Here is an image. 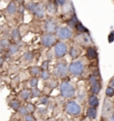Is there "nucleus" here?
<instances>
[{
  "label": "nucleus",
  "mask_w": 114,
  "mask_h": 121,
  "mask_svg": "<svg viewBox=\"0 0 114 121\" xmlns=\"http://www.w3.org/2000/svg\"><path fill=\"white\" fill-rule=\"evenodd\" d=\"M86 70V65L83 59L78 58L73 60L69 65V73L74 77H80L83 75Z\"/></svg>",
  "instance_id": "7ed1b4c3"
},
{
  "label": "nucleus",
  "mask_w": 114,
  "mask_h": 121,
  "mask_svg": "<svg viewBox=\"0 0 114 121\" xmlns=\"http://www.w3.org/2000/svg\"><path fill=\"white\" fill-rule=\"evenodd\" d=\"M68 46L64 41H58L54 46V56L57 59H62L68 54Z\"/></svg>",
  "instance_id": "6e6552de"
},
{
  "label": "nucleus",
  "mask_w": 114,
  "mask_h": 121,
  "mask_svg": "<svg viewBox=\"0 0 114 121\" xmlns=\"http://www.w3.org/2000/svg\"><path fill=\"white\" fill-rule=\"evenodd\" d=\"M25 107H26V108H27V110H28V112L30 113V114H32V113H34L35 111H36V109H37L36 106H35V104L31 103V102L27 103Z\"/></svg>",
  "instance_id": "7c9ffc66"
},
{
  "label": "nucleus",
  "mask_w": 114,
  "mask_h": 121,
  "mask_svg": "<svg viewBox=\"0 0 114 121\" xmlns=\"http://www.w3.org/2000/svg\"><path fill=\"white\" fill-rule=\"evenodd\" d=\"M47 112V108H44V107H41V108H38V113H43Z\"/></svg>",
  "instance_id": "79ce46f5"
},
{
  "label": "nucleus",
  "mask_w": 114,
  "mask_h": 121,
  "mask_svg": "<svg viewBox=\"0 0 114 121\" xmlns=\"http://www.w3.org/2000/svg\"><path fill=\"white\" fill-rule=\"evenodd\" d=\"M99 82V80H98V76L97 75H95V74H91V75H89L88 77V82L90 85H92V84H94V83H96V82Z\"/></svg>",
  "instance_id": "473e14b6"
},
{
  "label": "nucleus",
  "mask_w": 114,
  "mask_h": 121,
  "mask_svg": "<svg viewBox=\"0 0 114 121\" xmlns=\"http://www.w3.org/2000/svg\"><path fill=\"white\" fill-rule=\"evenodd\" d=\"M21 102L19 101V99H12L10 102H9V107L12 108V109H13V110H15V111H18V109L20 108V107H21Z\"/></svg>",
  "instance_id": "5701e85b"
},
{
  "label": "nucleus",
  "mask_w": 114,
  "mask_h": 121,
  "mask_svg": "<svg viewBox=\"0 0 114 121\" xmlns=\"http://www.w3.org/2000/svg\"><path fill=\"white\" fill-rule=\"evenodd\" d=\"M42 96V91L39 90L38 87L37 88H32L30 90V99H34V98H39Z\"/></svg>",
  "instance_id": "b1692460"
},
{
  "label": "nucleus",
  "mask_w": 114,
  "mask_h": 121,
  "mask_svg": "<svg viewBox=\"0 0 114 121\" xmlns=\"http://www.w3.org/2000/svg\"><path fill=\"white\" fill-rule=\"evenodd\" d=\"M29 84H30V88H37L38 85V77H31L29 81Z\"/></svg>",
  "instance_id": "c85d7f7f"
},
{
  "label": "nucleus",
  "mask_w": 114,
  "mask_h": 121,
  "mask_svg": "<svg viewBox=\"0 0 114 121\" xmlns=\"http://www.w3.org/2000/svg\"><path fill=\"white\" fill-rule=\"evenodd\" d=\"M11 37H12V39H13L14 40H16V41L21 40V35L20 29H19V28H17V27L13 28L12 30H11Z\"/></svg>",
  "instance_id": "6ab92c4d"
},
{
  "label": "nucleus",
  "mask_w": 114,
  "mask_h": 121,
  "mask_svg": "<svg viewBox=\"0 0 114 121\" xmlns=\"http://www.w3.org/2000/svg\"><path fill=\"white\" fill-rule=\"evenodd\" d=\"M69 73V67L68 64L65 60H61L55 64L54 70H53V75L58 79H64L67 77Z\"/></svg>",
  "instance_id": "20e7f679"
},
{
  "label": "nucleus",
  "mask_w": 114,
  "mask_h": 121,
  "mask_svg": "<svg viewBox=\"0 0 114 121\" xmlns=\"http://www.w3.org/2000/svg\"><path fill=\"white\" fill-rule=\"evenodd\" d=\"M25 9L38 19H43L46 17V13H47L46 5L42 3L28 1L25 4Z\"/></svg>",
  "instance_id": "f257e3e1"
},
{
  "label": "nucleus",
  "mask_w": 114,
  "mask_h": 121,
  "mask_svg": "<svg viewBox=\"0 0 114 121\" xmlns=\"http://www.w3.org/2000/svg\"><path fill=\"white\" fill-rule=\"evenodd\" d=\"M38 103L41 104V105H47L49 103V97L47 95H43L41 97H39Z\"/></svg>",
  "instance_id": "2f4dec72"
},
{
  "label": "nucleus",
  "mask_w": 114,
  "mask_h": 121,
  "mask_svg": "<svg viewBox=\"0 0 114 121\" xmlns=\"http://www.w3.org/2000/svg\"><path fill=\"white\" fill-rule=\"evenodd\" d=\"M24 121H37V119H36V117H34L32 114L29 113L27 116L24 117Z\"/></svg>",
  "instance_id": "4c0bfd02"
},
{
  "label": "nucleus",
  "mask_w": 114,
  "mask_h": 121,
  "mask_svg": "<svg viewBox=\"0 0 114 121\" xmlns=\"http://www.w3.org/2000/svg\"><path fill=\"white\" fill-rule=\"evenodd\" d=\"M102 90V84L100 82H96L94 84H92L90 85V91L92 94H94V95H97L98 93H100V91Z\"/></svg>",
  "instance_id": "aec40b11"
},
{
  "label": "nucleus",
  "mask_w": 114,
  "mask_h": 121,
  "mask_svg": "<svg viewBox=\"0 0 114 121\" xmlns=\"http://www.w3.org/2000/svg\"><path fill=\"white\" fill-rule=\"evenodd\" d=\"M19 49H20V47H19V45L17 43H11L10 46H9V48H7L8 54L10 56H13V55L17 54L18 51H19Z\"/></svg>",
  "instance_id": "412c9836"
},
{
  "label": "nucleus",
  "mask_w": 114,
  "mask_h": 121,
  "mask_svg": "<svg viewBox=\"0 0 114 121\" xmlns=\"http://www.w3.org/2000/svg\"><path fill=\"white\" fill-rule=\"evenodd\" d=\"M4 1H9V2H12V1H14V0H4Z\"/></svg>",
  "instance_id": "09e8293b"
},
{
  "label": "nucleus",
  "mask_w": 114,
  "mask_h": 121,
  "mask_svg": "<svg viewBox=\"0 0 114 121\" xmlns=\"http://www.w3.org/2000/svg\"><path fill=\"white\" fill-rule=\"evenodd\" d=\"M55 35L59 41H65V40H70L73 38V30L68 25L58 26L57 30L55 31Z\"/></svg>",
  "instance_id": "39448f33"
},
{
  "label": "nucleus",
  "mask_w": 114,
  "mask_h": 121,
  "mask_svg": "<svg viewBox=\"0 0 114 121\" xmlns=\"http://www.w3.org/2000/svg\"><path fill=\"white\" fill-rule=\"evenodd\" d=\"M57 28H58V23H57L55 19H54L51 16L46 19L45 23H44L45 32H47V33H55Z\"/></svg>",
  "instance_id": "9d476101"
},
{
  "label": "nucleus",
  "mask_w": 114,
  "mask_h": 121,
  "mask_svg": "<svg viewBox=\"0 0 114 121\" xmlns=\"http://www.w3.org/2000/svg\"><path fill=\"white\" fill-rule=\"evenodd\" d=\"M18 113L20 114V116H21V117H23L29 114V112H28V110H27V108H26L25 106H21L20 108L18 109Z\"/></svg>",
  "instance_id": "72a5a7b5"
},
{
  "label": "nucleus",
  "mask_w": 114,
  "mask_h": 121,
  "mask_svg": "<svg viewBox=\"0 0 114 121\" xmlns=\"http://www.w3.org/2000/svg\"><path fill=\"white\" fill-rule=\"evenodd\" d=\"M10 44L11 43H10L8 39H6V38L0 39V46L4 48V49H7L9 48V46H10Z\"/></svg>",
  "instance_id": "cd10ccee"
},
{
  "label": "nucleus",
  "mask_w": 114,
  "mask_h": 121,
  "mask_svg": "<svg viewBox=\"0 0 114 121\" xmlns=\"http://www.w3.org/2000/svg\"><path fill=\"white\" fill-rule=\"evenodd\" d=\"M20 97H21V99L22 100H27V99H30V90H29V89H23L20 92Z\"/></svg>",
  "instance_id": "a878e982"
},
{
  "label": "nucleus",
  "mask_w": 114,
  "mask_h": 121,
  "mask_svg": "<svg viewBox=\"0 0 114 121\" xmlns=\"http://www.w3.org/2000/svg\"><path fill=\"white\" fill-rule=\"evenodd\" d=\"M58 41L59 40H58V39H57V37H56V35L55 33L44 32L40 36V43L42 44V46H44L45 48H52Z\"/></svg>",
  "instance_id": "0eeeda50"
},
{
  "label": "nucleus",
  "mask_w": 114,
  "mask_h": 121,
  "mask_svg": "<svg viewBox=\"0 0 114 121\" xmlns=\"http://www.w3.org/2000/svg\"><path fill=\"white\" fill-rule=\"evenodd\" d=\"M51 121H56V120H55V119H54V120H51Z\"/></svg>",
  "instance_id": "8fccbe9b"
},
{
  "label": "nucleus",
  "mask_w": 114,
  "mask_h": 121,
  "mask_svg": "<svg viewBox=\"0 0 114 121\" xmlns=\"http://www.w3.org/2000/svg\"><path fill=\"white\" fill-rule=\"evenodd\" d=\"M86 56L88 60H94L97 57V50L96 48L91 46V47H88L86 48Z\"/></svg>",
  "instance_id": "2eb2a0df"
},
{
  "label": "nucleus",
  "mask_w": 114,
  "mask_h": 121,
  "mask_svg": "<svg viewBox=\"0 0 114 121\" xmlns=\"http://www.w3.org/2000/svg\"><path fill=\"white\" fill-rule=\"evenodd\" d=\"M81 53H82V50H81L80 46H79L78 44L77 45H74V46H71L70 49H69V54H70V56L71 57L72 59H78L79 56H80Z\"/></svg>",
  "instance_id": "f8f14e48"
},
{
  "label": "nucleus",
  "mask_w": 114,
  "mask_h": 121,
  "mask_svg": "<svg viewBox=\"0 0 114 121\" xmlns=\"http://www.w3.org/2000/svg\"><path fill=\"white\" fill-rule=\"evenodd\" d=\"M106 121H114V112L110 115V117H108L106 118Z\"/></svg>",
  "instance_id": "37998d69"
},
{
  "label": "nucleus",
  "mask_w": 114,
  "mask_h": 121,
  "mask_svg": "<svg viewBox=\"0 0 114 121\" xmlns=\"http://www.w3.org/2000/svg\"><path fill=\"white\" fill-rule=\"evenodd\" d=\"M61 96L64 99H72L77 94L76 88L70 81L63 80L59 85Z\"/></svg>",
  "instance_id": "f03ea898"
},
{
  "label": "nucleus",
  "mask_w": 114,
  "mask_h": 121,
  "mask_svg": "<svg viewBox=\"0 0 114 121\" xmlns=\"http://www.w3.org/2000/svg\"><path fill=\"white\" fill-rule=\"evenodd\" d=\"M17 12H18V5H17L16 2L15 1L9 2V4H7V6L5 8V13L10 16H13Z\"/></svg>",
  "instance_id": "4468645a"
},
{
  "label": "nucleus",
  "mask_w": 114,
  "mask_h": 121,
  "mask_svg": "<svg viewBox=\"0 0 114 121\" xmlns=\"http://www.w3.org/2000/svg\"><path fill=\"white\" fill-rule=\"evenodd\" d=\"M86 117L90 120L95 119L97 117V108L88 106V108L86 109Z\"/></svg>",
  "instance_id": "f3484780"
},
{
  "label": "nucleus",
  "mask_w": 114,
  "mask_h": 121,
  "mask_svg": "<svg viewBox=\"0 0 114 121\" xmlns=\"http://www.w3.org/2000/svg\"><path fill=\"white\" fill-rule=\"evenodd\" d=\"M79 22V19L77 18L76 13H73L71 16L70 17V19L67 21V25L69 26V27H71V29H73V28H75L76 24Z\"/></svg>",
  "instance_id": "4be33fe9"
},
{
  "label": "nucleus",
  "mask_w": 114,
  "mask_h": 121,
  "mask_svg": "<svg viewBox=\"0 0 114 121\" xmlns=\"http://www.w3.org/2000/svg\"><path fill=\"white\" fill-rule=\"evenodd\" d=\"M81 121H90V119H88V118H85V119H83V120Z\"/></svg>",
  "instance_id": "49530a36"
},
{
  "label": "nucleus",
  "mask_w": 114,
  "mask_h": 121,
  "mask_svg": "<svg viewBox=\"0 0 114 121\" xmlns=\"http://www.w3.org/2000/svg\"><path fill=\"white\" fill-rule=\"evenodd\" d=\"M40 77L44 81H49L51 79L50 72H48V70H47V71H42V73L40 74Z\"/></svg>",
  "instance_id": "c756f323"
},
{
  "label": "nucleus",
  "mask_w": 114,
  "mask_h": 121,
  "mask_svg": "<svg viewBox=\"0 0 114 121\" xmlns=\"http://www.w3.org/2000/svg\"><path fill=\"white\" fill-rule=\"evenodd\" d=\"M40 67H41L42 71H47L48 69V67H49V60L43 61L41 65H40Z\"/></svg>",
  "instance_id": "e433bc0d"
},
{
  "label": "nucleus",
  "mask_w": 114,
  "mask_h": 121,
  "mask_svg": "<svg viewBox=\"0 0 114 121\" xmlns=\"http://www.w3.org/2000/svg\"><path fill=\"white\" fill-rule=\"evenodd\" d=\"M76 95H77V98H78V100H79V101H83V100L86 99V92H85L84 91H79Z\"/></svg>",
  "instance_id": "c9c22d12"
},
{
  "label": "nucleus",
  "mask_w": 114,
  "mask_h": 121,
  "mask_svg": "<svg viewBox=\"0 0 114 121\" xmlns=\"http://www.w3.org/2000/svg\"><path fill=\"white\" fill-rule=\"evenodd\" d=\"M108 86H110L111 88H113L114 89V76L111 79H110V81L109 82V84H108Z\"/></svg>",
  "instance_id": "a19ab883"
},
{
  "label": "nucleus",
  "mask_w": 114,
  "mask_h": 121,
  "mask_svg": "<svg viewBox=\"0 0 114 121\" xmlns=\"http://www.w3.org/2000/svg\"><path fill=\"white\" fill-rule=\"evenodd\" d=\"M2 15H3V13H2V12H1V11H0V18L2 17Z\"/></svg>",
  "instance_id": "de8ad7c7"
},
{
  "label": "nucleus",
  "mask_w": 114,
  "mask_h": 121,
  "mask_svg": "<svg viewBox=\"0 0 114 121\" xmlns=\"http://www.w3.org/2000/svg\"><path fill=\"white\" fill-rule=\"evenodd\" d=\"M68 0H55V3L56 4L57 6H63L64 4L67 3Z\"/></svg>",
  "instance_id": "58836bf2"
},
{
  "label": "nucleus",
  "mask_w": 114,
  "mask_h": 121,
  "mask_svg": "<svg viewBox=\"0 0 114 121\" xmlns=\"http://www.w3.org/2000/svg\"><path fill=\"white\" fill-rule=\"evenodd\" d=\"M65 111L68 115L71 117H79L81 114V106L75 100H69L66 102L65 106Z\"/></svg>",
  "instance_id": "423d86ee"
},
{
  "label": "nucleus",
  "mask_w": 114,
  "mask_h": 121,
  "mask_svg": "<svg viewBox=\"0 0 114 121\" xmlns=\"http://www.w3.org/2000/svg\"><path fill=\"white\" fill-rule=\"evenodd\" d=\"M46 10H47V13L52 17L58 12V6L56 5L55 1H48L46 4Z\"/></svg>",
  "instance_id": "ddd939ff"
},
{
  "label": "nucleus",
  "mask_w": 114,
  "mask_h": 121,
  "mask_svg": "<svg viewBox=\"0 0 114 121\" xmlns=\"http://www.w3.org/2000/svg\"><path fill=\"white\" fill-rule=\"evenodd\" d=\"M34 58V54L32 51H27L25 52L24 54H23V56H22V60L24 61V62H31V61L33 60Z\"/></svg>",
  "instance_id": "393cba45"
},
{
  "label": "nucleus",
  "mask_w": 114,
  "mask_h": 121,
  "mask_svg": "<svg viewBox=\"0 0 114 121\" xmlns=\"http://www.w3.org/2000/svg\"><path fill=\"white\" fill-rule=\"evenodd\" d=\"M87 103H88V106H90V107L97 108L99 106V103H100V100H99V98L97 97V95L91 94L87 98Z\"/></svg>",
  "instance_id": "dca6fc26"
},
{
  "label": "nucleus",
  "mask_w": 114,
  "mask_h": 121,
  "mask_svg": "<svg viewBox=\"0 0 114 121\" xmlns=\"http://www.w3.org/2000/svg\"><path fill=\"white\" fill-rule=\"evenodd\" d=\"M75 41L77 42V44L80 47H84V48H88L91 47L93 41L92 39L90 37L88 32L86 33H79L75 36Z\"/></svg>",
  "instance_id": "1a4fd4ad"
},
{
  "label": "nucleus",
  "mask_w": 114,
  "mask_h": 121,
  "mask_svg": "<svg viewBox=\"0 0 114 121\" xmlns=\"http://www.w3.org/2000/svg\"><path fill=\"white\" fill-rule=\"evenodd\" d=\"M29 73L33 76V77H37L38 75H40L41 73H42V69L40 66H38V65H32V66H30L29 67Z\"/></svg>",
  "instance_id": "a211bd4d"
},
{
  "label": "nucleus",
  "mask_w": 114,
  "mask_h": 121,
  "mask_svg": "<svg viewBox=\"0 0 114 121\" xmlns=\"http://www.w3.org/2000/svg\"><path fill=\"white\" fill-rule=\"evenodd\" d=\"M114 41V30L110 31L109 35H108V42L109 43H112Z\"/></svg>",
  "instance_id": "ea45409f"
},
{
  "label": "nucleus",
  "mask_w": 114,
  "mask_h": 121,
  "mask_svg": "<svg viewBox=\"0 0 114 121\" xmlns=\"http://www.w3.org/2000/svg\"><path fill=\"white\" fill-rule=\"evenodd\" d=\"M3 51H4V48H3L2 47H1V46H0V55L3 53Z\"/></svg>",
  "instance_id": "a18cd8bd"
},
{
  "label": "nucleus",
  "mask_w": 114,
  "mask_h": 121,
  "mask_svg": "<svg viewBox=\"0 0 114 121\" xmlns=\"http://www.w3.org/2000/svg\"><path fill=\"white\" fill-rule=\"evenodd\" d=\"M105 95L108 97V98H111L114 96V89L111 88L110 86H108L105 89Z\"/></svg>",
  "instance_id": "f704fd0d"
},
{
  "label": "nucleus",
  "mask_w": 114,
  "mask_h": 121,
  "mask_svg": "<svg viewBox=\"0 0 114 121\" xmlns=\"http://www.w3.org/2000/svg\"><path fill=\"white\" fill-rule=\"evenodd\" d=\"M4 62V58L3 56H0V66H2Z\"/></svg>",
  "instance_id": "c03bdc74"
},
{
  "label": "nucleus",
  "mask_w": 114,
  "mask_h": 121,
  "mask_svg": "<svg viewBox=\"0 0 114 121\" xmlns=\"http://www.w3.org/2000/svg\"><path fill=\"white\" fill-rule=\"evenodd\" d=\"M114 112V103L112 101L109 100L108 99H106L104 100V103L102 108V117L107 118L108 117H110V115Z\"/></svg>",
  "instance_id": "9b49d317"
},
{
  "label": "nucleus",
  "mask_w": 114,
  "mask_h": 121,
  "mask_svg": "<svg viewBox=\"0 0 114 121\" xmlns=\"http://www.w3.org/2000/svg\"><path fill=\"white\" fill-rule=\"evenodd\" d=\"M75 29H76V30H78L79 33H86V32H88V30H87L80 22H79L77 23L76 26H75Z\"/></svg>",
  "instance_id": "bb28decb"
}]
</instances>
